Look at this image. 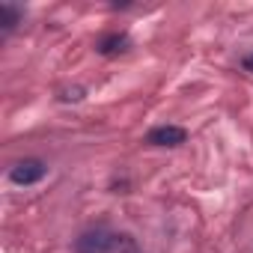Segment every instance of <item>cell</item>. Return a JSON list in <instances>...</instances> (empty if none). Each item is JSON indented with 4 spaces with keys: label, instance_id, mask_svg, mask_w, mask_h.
I'll list each match as a JSON object with an SVG mask.
<instances>
[{
    "label": "cell",
    "instance_id": "6da1fadb",
    "mask_svg": "<svg viewBox=\"0 0 253 253\" xmlns=\"http://www.w3.org/2000/svg\"><path fill=\"white\" fill-rule=\"evenodd\" d=\"M116 235H110L107 229H86L78 241H75V253H113Z\"/></svg>",
    "mask_w": 253,
    "mask_h": 253
},
{
    "label": "cell",
    "instance_id": "7a4b0ae2",
    "mask_svg": "<svg viewBox=\"0 0 253 253\" xmlns=\"http://www.w3.org/2000/svg\"><path fill=\"white\" fill-rule=\"evenodd\" d=\"M146 140H149L152 146H182V143L188 140V131L179 128V125H158V128L149 131Z\"/></svg>",
    "mask_w": 253,
    "mask_h": 253
},
{
    "label": "cell",
    "instance_id": "3957f363",
    "mask_svg": "<svg viewBox=\"0 0 253 253\" xmlns=\"http://www.w3.org/2000/svg\"><path fill=\"white\" fill-rule=\"evenodd\" d=\"M9 176H12L15 185H33V182H39L45 176V164L39 158H27V161H18Z\"/></svg>",
    "mask_w": 253,
    "mask_h": 253
},
{
    "label": "cell",
    "instance_id": "277c9868",
    "mask_svg": "<svg viewBox=\"0 0 253 253\" xmlns=\"http://www.w3.org/2000/svg\"><path fill=\"white\" fill-rule=\"evenodd\" d=\"M125 45H128L125 36H107V39L98 42V51L101 54H116V51H125Z\"/></svg>",
    "mask_w": 253,
    "mask_h": 253
},
{
    "label": "cell",
    "instance_id": "5b68a950",
    "mask_svg": "<svg viewBox=\"0 0 253 253\" xmlns=\"http://www.w3.org/2000/svg\"><path fill=\"white\" fill-rule=\"evenodd\" d=\"M18 18H21V12H18L15 6L0 3V24H3V30H12V27L18 24Z\"/></svg>",
    "mask_w": 253,
    "mask_h": 253
},
{
    "label": "cell",
    "instance_id": "8992f818",
    "mask_svg": "<svg viewBox=\"0 0 253 253\" xmlns=\"http://www.w3.org/2000/svg\"><path fill=\"white\" fill-rule=\"evenodd\" d=\"M63 98H66V101H81V98H84V89H81V86H75V89H69Z\"/></svg>",
    "mask_w": 253,
    "mask_h": 253
},
{
    "label": "cell",
    "instance_id": "52a82bcc",
    "mask_svg": "<svg viewBox=\"0 0 253 253\" xmlns=\"http://www.w3.org/2000/svg\"><path fill=\"white\" fill-rule=\"evenodd\" d=\"M241 66H244V69H247V72H253V54H247V57H244V60H241Z\"/></svg>",
    "mask_w": 253,
    "mask_h": 253
}]
</instances>
